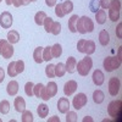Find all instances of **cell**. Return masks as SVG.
<instances>
[{
    "instance_id": "277c9868",
    "label": "cell",
    "mask_w": 122,
    "mask_h": 122,
    "mask_svg": "<svg viewBox=\"0 0 122 122\" xmlns=\"http://www.w3.org/2000/svg\"><path fill=\"white\" fill-rule=\"evenodd\" d=\"M0 55L4 59H11L14 55V46L5 39H0Z\"/></svg>"
},
{
    "instance_id": "7dc6e473",
    "label": "cell",
    "mask_w": 122,
    "mask_h": 122,
    "mask_svg": "<svg viewBox=\"0 0 122 122\" xmlns=\"http://www.w3.org/2000/svg\"><path fill=\"white\" fill-rule=\"evenodd\" d=\"M4 78H5V72H4V70L0 67V83L4 81Z\"/></svg>"
},
{
    "instance_id": "74e56055",
    "label": "cell",
    "mask_w": 122,
    "mask_h": 122,
    "mask_svg": "<svg viewBox=\"0 0 122 122\" xmlns=\"http://www.w3.org/2000/svg\"><path fill=\"white\" fill-rule=\"evenodd\" d=\"M60 32H61V25H60V22H53L51 32H50V33H53L54 36H57V34H60Z\"/></svg>"
},
{
    "instance_id": "8d00e7d4",
    "label": "cell",
    "mask_w": 122,
    "mask_h": 122,
    "mask_svg": "<svg viewBox=\"0 0 122 122\" xmlns=\"http://www.w3.org/2000/svg\"><path fill=\"white\" fill-rule=\"evenodd\" d=\"M109 9L120 11V10H121V1H120V0H111L110 5H109Z\"/></svg>"
},
{
    "instance_id": "d6986e66",
    "label": "cell",
    "mask_w": 122,
    "mask_h": 122,
    "mask_svg": "<svg viewBox=\"0 0 122 122\" xmlns=\"http://www.w3.org/2000/svg\"><path fill=\"white\" fill-rule=\"evenodd\" d=\"M78 15H72L71 18L68 20V29L70 32L72 33H76L77 32V28H76V25H77V21H78Z\"/></svg>"
},
{
    "instance_id": "f6af8a7d",
    "label": "cell",
    "mask_w": 122,
    "mask_h": 122,
    "mask_svg": "<svg viewBox=\"0 0 122 122\" xmlns=\"http://www.w3.org/2000/svg\"><path fill=\"white\" fill-rule=\"evenodd\" d=\"M116 36H117L120 39L122 38V23H121V22L117 25V28H116Z\"/></svg>"
},
{
    "instance_id": "484cf974",
    "label": "cell",
    "mask_w": 122,
    "mask_h": 122,
    "mask_svg": "<svg viewBox=\"0 0 122 122\" xmlns=\"http://www.w3.org/2000/svg\"><path fill=\"white\" fill-rule=\"evenodd\" d=\"M37 112L39 115V117H42V118H45L49 114V107L45 105V104H40L37 109Z\"/></svg>"
},
{
    "instance_id": "d6a6232c",
    "label": "cell",
    "mask_w": 122,
    "mask_h": 122,
    "mask_svg": "<svg viewBox=\"0 0 122 122\" xmlns=\"http://www.w3.org/2000/svg\"><path fill=\"white\" fill-rule=\"evenodd\" d=\"M45 75H46L49 78L55 77V65L49 64V65L45 67Z\"/></svg>"
},
{
    "instance_id": "816d5d0a",
    "label": "cell",
    "mask_w": 122,
    "mask_h": 122,
    "mask_svg": "<svg viewBox=\"0 0 122 122\" xmlns=\"http://www.w3.org/2000/svg\"><path fill=\"white\" fill-rule=\"evenodd\" d=\"M87 121H89V122H93V118H92L90 116H87V117H84V118H83V122H87Z\"/></svg>"
},
{
    "instance_id": "7402d4cb",
    "label": "cell",
    "mask_w": 122,
    "mask_h": 122,
    "mask_svg": "<svg viewBox=\"0 0 122 122\" xmlns=\"http://www.w3.org/2000/svg\"><path fill=\"white\" fill-rule=\"evenodd\" d=\"M95 53V43L93 40H86V46H84V54L92 55Z\"/></svg>"
},
{
    "instance_id": "f1b7e54d",
    "label": "cell",
    "mask_w": 122,
    "mask_h": 122,
    "mask_svg": "<svg viewBox=\"0 0 122 122\" xmlns=\"http://www.w3.org/2000/svg\"><path fill=\"white\" fill-rule=\"evenodd\" d=\"M53 60V55H51V46H46L43 48V61H49Z\"/></svg>"
},
{
    "instance_id": "cb8c5ba5",
    "label": "cell",
    "mask_w": 122,
    "mask_h": 122,
    "mask_svg": "<svg viewBox=\"0 0 122 122\" xmlns=\"http://www.w3.org/2000/svg\"><path fill=\"white\" fill-rule=\"evenodd\" d=\"M46 18V14L44 11H38L34 16V22L38 25V26H43L44 23V20Z\"/></svg>"
},
{
    "instance_id": "2e32d148",
    "label": "cell",
    "mask_w": 122,
    "mask_h": 122,
    "mask_svg": "<svg viewBox=\"0 0 122 122\" xmlns=\"http://www.w3.org/2000/svg\"><path fill=\"white\" fill-rule=\"evenodd\" d=\"M45 89H46L48 95L50 97V99H51V98L55 97L56 93H57V84H56L55 82H49V83L45 86Z\"/></svg>"
},
{
    "instance_id": "60d3db41",
    "label": "cell",
    "mask_w": 122,
    "mask_h": 122,
    "mask_svg": "<svg viewBox=\"0 0 122 122\" xmlns=\"http://www.w3.org/2000/svg\"><path fill=\"white\" fill-rule=\"evenodd\" d=\"M55 14L57 17H64L65 14H64V10H62V5L61 4H56L55 5Z\"/></svg>"
},
{
    "instance_id": "8992f818",
    "label": "cell",
    "mask_w": 122,
    "mask_h": 122,
    "mask_svg": "<svg viewBox=\"0 0 122 122\" xmlns=\"http://www.w3.org/2000/svg\"><path fill=\"white\" fill-rule=\"evenodd\" d=\"M120 88H121V82L117 77H112L110 78L109 81V93L110 95L112 97H116L120 92Z\"/></svg>"
},
{
    "instance_id": "bcb514c9",
    "label": "cell",
    "mask_w": 122,
    "mask_h": 122,
    "mask_svg": "<svg viewBox=\"0 0 122 122\" xmlns=\"http://www.w3.org/2000/svg\"><path fill=\"white\" fill-rule=\"evenodd\" d=\"M45 4L49 6V7H53L56 5V0H45Z\"/></svg>"
},
{
    "instance_id": "ab89813d",
    "label": "cell",
    "mask_w": 122,
    "mask_h": 122,
    "mask_svg": "<svg viewBox=\"0 0 122 122\" xmlns=\"http://www.w3.org/2000/svg\"><path fill=\"white\" fill-rule=\"evenodd\" d=\"M89 10L92 12H97L99 10V0H90L89 3Z\"/></svg>"
},
{
    "instance_id": "5b68a950",
    "label": "cell",
    "mask_w": 122,
    "mask_h": 122,
    "mask_svg": "<svg viewBox=\"0 0 122 122\" xmlns=\"http://www.w3.org/2000/svg\"><path fill=\"white\" fill-rule=\"evenodd\" d=\"M103 66H104V68H105L106 72H112V71L117 70V68L121 66V61H120L117 57L107 56L106 59H104Z\"/></svg>"
},
{
    "instance_id": "4fadbf2b",
    "label": "cell",
    "mask_w": 122,
    "mask_h": 122,
    "mask_svg": "<svg viewBox=\"0 0 122 122\" xmlns=\"http://www.w3.org/2000/svg\"><path fill=\"white\" fill-rule=\"evenodd\" d=\"M104 81H105V76L103 73V71L95 70L94 73H93V83L95 86H101V84L104 83Z\"/></svg>"
},
{
    "instance_id": "11a10c76",
    "label": "cell",
    "mask_w": 122,
    "mask_h": 122,
    "mask_svg": "<svg viewBox=\"0 0 122 122\" xmlns=\"http://www.w3.org/2000/svg\"><path fill=\"white\" fill-rule=\"evenodd\" d=\"M0 3H1V0H0Z\"/></svg>"
},
{
    "instance_id": "9c48e42d",
    "label": "cell",
    "mask_w": 122,
    "mask_h": 122,
    "mask_svg": "<svg viewBox=\"0 0 122 122\" xmlns=\"http://www.w3.org/2000/svg\"><path fill=\"white\" fill-rule=\"evenodd\" d=\"M86 104H87V95L84 93H78L72 100V105L76 110L82 109Z\"/></svg>"
},
{
    "instance_id": "7bdbcfd3",
    "label": "cell",
    "mask_w": 122,
    "mask_h": 122,
    "mask_svg": "<svg viewBox=\"0 0 122 122\" xmlns=\"http://www.w3.org/2000/svg\"><path fill=\"white\" fill-rule=\"evenodd\" d=\"M84 46H86V39H81L77 43V50L79 53H84Z\"/></svg>"
},
{
    "instance_id": "4316f807",
    "label": "cell",
    "mask_w": 122,
    "mask_h": 122,
    "mask_svg": "<svg viewBox=\"0 0 122 122\" xmlns=\"http://www.w3.org/2000/svg\"><path fill=\"white\" fill-rule=\"evenodd\" d=\"M61 54H62V46H61L60 44H54L51 46V55L53 57H60Z\"/></svg>"
},
{
    "instance_id": "d590c367",
    "label": "cell",
    "mask_w": 122,
    "mask_h": 122,
    "mask_svg": "<svg viewBox=\"0 0 122 122\" xmlns=\"http://www.w3.org/2000/svg\"><path fill=\"white\" fill-rule=\"evenodd\" d=\"M77 121V114L75 111H67L66 112V122H76Z\"/></svg>"
},
{
    "instance_id": "ee69618b",
    "label": "cell",
    "mask_w": 122,
    "mask_h": 122,
    "mask_svg": "<svg viewBox=\"0 0 122 122\" xmlns=\"http://www.w3.org/2000/svg\"><path fill=\"white\" fill-rule=\"evenodd\" d=\"M111 0H99V6H101L103 9H109Z\"/></svg>"
},
{
    "instance_id": "52a82bcc",
    "label": "cell",
    "mask_w": 122,
    "mask_h": 122,
    "mask_svg": "<svg viewBox=\"0 0 122 122\" xmlns=\"http://www.w3.org/2000/svg\"><path fill=\"white\" fill-rule=\"evenodd\" d=\"M33 94L38 98H42L43 100H50V97L48 95L45 86L43 83H38L33 87Z\"/></svg>"
},
{
    "instance_id": "7c38bea8",
    "label": "cell",
    "mask_w": 122,
    "mask_h": 122,
    "mask_svg": "<svg viewBox=\"0 0 122 122\" xmlns=\"http://www.w3.org/2000/svg\"><path fill=\"white\" fill-rule=\"evenodd\" d=\"M76 66H77V60L76 57L73 56H70L66 61V64H65V67H66V72L68 73H73L75 71H76Z\"/></svg>"
},
{
    "instance_id": "4dcf8cb0",
    "label": "cell",
    "mask_w": 122,
    "mask_h": 122,
    "mask_svg": "<svg viewBox=\"0 0 122 122\" xmlns=\"http://www.w3.org/2000/svg\"><path fill=\"white\" fill-rule=\"evenodd\" d=\"M10 111V103L7 100H1L0 101V112L3 115H6Z\"/></svg>"
},
{
    "instance_id": "5bb4252c",
    "label": "cell",
    "mask_w": 122,
    "mask_h": 122,
    "mask_svg": "<svg viewBox=\"0 0 122 122\" xmlns=\"http://www.w3.org/2000/svg\"><path fill=\"white\" fill-rule=\"evenodd\" d=\"M14 106H15V110L17 112H22L23 110H26V101L22 97H17L14 101Z\"/></svg>"
},
{
    "instance_id": "44dd1931",
    "label": "cell",
    "mask_w": 122,
    "mask_h": 122,
    "mask_svg": "<svg viewBox=\"0 0 122 122\" xmlns=\"http://www.w3.org/2000/svg\"><path fill=\"white\" fill-rule=\"evenodd\" d=\"M104 99H105V94H104L103 90L98 89L93 93V100H94L95 104H101L104 101Z\"/></svg>"
},
{
    "instance_id": "ffe728a7",
    "label": "cell",
    "mask_w": 122,
    "mask_h": 122,
    "mask_svg": "<svg viewBox=\"0 0 122 122\" xmlns=\"http://www.w3.org/2000/svg\"><path fill=\"white\" fill-rule=\"evenodd\" d=\"M18 40H20V34L17 30H10L7 33V42L9 43L16 44V43H18Z\"/></svg>"
},
{
    "instance_id": "f907efd6",
    "label": "cell",
    "mask_w": 122,
    "mask_h": 122,
    "mask_svg": "<svg viewBox=\"0 0 122 122\" xmlns=\"http://www.w3.org/2000/svg\"><path fill=\"white\" fill-rule=\"evenodd\" d=\"M12 5L15 7H20L21 5H20V0H12Z\"/></svg>"
},
{
    "instance_id": "ac0fdd59",
    "label": "cell",
    "mask_w": 122,
    "mask_h": 122,
    "mask_svg": "<svg viewBox=\"0 0 122 122\" xmlns=\"http://www.w3.org/2000/svg\"><path fill=\"white\" fill-rule=\"evenodd\" d=\"M33 59L37 64H42L43 62V48L42 46H38L34 49L33 51Z\"/></svg>"
},
{
    "instance_id": "836d02e7",
    "label": "cell",
    "mask_w": 122,
    "mask_h": 122,
    "mask_svg": "<svg viewBox=\"0 0 122 122\" xmlns=\"http://www.w3.org/2000/svg\"><path fill=\"white\" fill-rule=\"evenodd\" d=\"M53 18L51 17H48L46 16V18L44 20V23H43V26H44V29L46 30L48 33H50L51 32V26H53Z\"/></svg>"
},
{
    "instance_id": "1f68e13d",
    "label": "cell",
    "mask_w": 122,
    "mask_h": 122,
    "mask_svg": "<svg viewBox=\"0 0 122 122\" xmlns=\"http://www.w3.org/2000/svg\"><path fill=\"white\" fill-rule=\"evenodd\" d=\"M21 120H22V122H33V114L29 110H23Z\"/></svg>"
},
{
    "instance_id": "db71d44e",
    "label": "cell",
    "mask_w": 122,
    "mask_h": 122,
    "mask_svg": "<svg viewBox=\"0 0 122 122\" xmlns=\"http://www.w3.org/2000/svg\"><path fill=\"white\" fill-rule=\"evenodd\" d=\"M29 1H32V3H33V1H37V0H29Z\"/></svg>"
},
{
    "instance_id": "e0dca14e",
    "label": "cell",
    "mask_w": 122,
    "mask_h": 122,
    "mask_svg": "<svg viewBox=\"0 0 122 122\" xmlns=\"http://www.w3.org/2000/svg\"><path fill=\"white\" fill-rule=\"evenodd\" d=\"M99 42H100V44L103 45V46H105V45L109 44V42H110V34H109L107 30L103 29L99 33Z\"/></svg>"
},
{
    "instance_id": "b9f144b4",
    "label": "cell",
    "mask_w": 122,
    "mask_h": 122,
    "mask_svg": "<svg viewBox=\"0 0 122 122\" xmlns=\"http://www.w3.org/2000/svg\"><path fill=\"white\" fill-rule=\"evenodd\" d=\"M16 70H17V73H22L23 70H25V62L22 60H18L16 61Z\"/></svg>"
},
{
    "instance_id": "f546056e",
    "label": "cell",
    "mask_w": 122,
    "mask_h": 122,
    "mask_svg": "<svg viewBox=\"0 0 122 122\" xmlns=\"http://www.w3.org/2000/svg\"><path fill=\"white\" fill-rule=\"evenodd\" d=\"M61 5H62V10H64V14H65V15L72 12V10H73V4H72V1L66 0V1H64V4H61Z\"/></svg>"
},
{
    "instance_id": "6da1fadb",
    "label": "cell",
    "mask_w": 122,
    "mask_h": 122,
    "mask_svg": "<svg viewBox=\"0 0 122 122\" xmlns=\"http://www.w3.org/2000/svg\"><path fill=\"white\" fill-rule=\"evenodd\" d=\"M76 28H77V32H79L81 34L90 33L94 30V23L88 16H82L78 18Z\"/></svg>"
},
{
    "instance_id": "ba28073f",
    "label": "cell",
    "mask_w": 122,
    "mask_h": 122,
    "mask_svg": "<svg viewBox=\"0 0 122 122\" xmlns=\"http://www.w3.org/2000/svg\"><path fill=\"white\" fill-rule=\"evenodd\" d=\"M0 26L5 29H7L12 26V15L9 11H4L0 15Z\"/></svg>"
},
{
    "instance_id": "f35d334b",
    "label": "cell",
    "mask_w": 122,
    "mask_h": 122,
    "mask_svg": "<svg viewBox=\"0 0 122 122\" xmlns=\"http://www.w3.org/2000/svg\"><path fill=\"white\" fill-rule=\"evenodd\" d=\"M33 87H34V84H33L32 82H27V83H26V86H25V92H26V94H27L28 97L34 95V94H33Z\"/></svg>"
},
{
    "instance_id": "e575fe53",
    "label": "cell",
    "mask_w": 122,
    "mask_h": 122,
    "mask_svg": "<svg viewBox=\"0 0 122 122\" xmlns=\"http://www.w3.org/2000/svg\"><path fill=\"white\" fill-rule=\"evenodd\" d=\"M109 18L114 22H117V20H120V11L109 9Z\"/></svg>"
},
{
    "instance_id": "f5cc1de1",
    "label": "cell",
    "mask_w": 122,
    "mask_h": 122,
    "mask_svg": "<svg viewBox=\"0 0 122 122\" xmlns=\"http://www.w3.org/2000/svg\"><path fill=\"white\" fill-rule=\"evenodd\" d=\"M6 4L7 5H11L12 4V0H6Z\"/></svg>"
},
{
    "instance_id": "9a60e30c",
    "label": "cell",
    "mask_w": 122,
    "mask_h": 122,
    "mask_svg": "<svg viewBox=\"0 0 122 122\" xmlns=\"http://www.w3.org/2000/svg\"><path fill=\"white\" fill-rule=\"evenodd\" d=\"M6 90H7V94L9 95H16L18 93V83L16 82V81H11V82H9L7 87H6Z\"/></svg>"
},
{
    "instance_id": "8fae6325",
    "label": "cell",
    "mask_w": 122,
    "mask_h": 122,
    "mask_svg": "<svg viewBox=\"0 0 122 122\" xmlns=\"http://www.w3.org/2000/svg\"><path fill=\"white\" fill-rule=\"evenodd\" d=\"M57 109L61 114H66L70 110V101L67 98H60L57 101Z\"/></svg>"
},
{
    "instance_id": "7a4b0ae2",
    "label": "cell",
    "mask_w": 122,
    "mask_h": 122,
    "mask_svg": "<svg viewBox=\"0 0 122 122\" xmlns=\"http://www.w3.org/2000/svg\"><path fill=\"white\" fill-rule=\"evenodd\" d=\"M92 67H93V61H92V59L89 57V55H87L81 61L77 62L76 70L78 71V73L81 76H88V73L90 72Z\"/></svg>"
},
{
    "instance_id": "30bf717a",
    "label": "cell",
    "mask_w": 122,
    "mask_h": 122,
    "mask_svg": "<svg viewBox=\"0 0 122 122\" xmlns=\"http://www.w3.org/2000/svg\"><path fill=\"white\" fill-rule=\"evenodd\" d=\"M76 90H77V82H76V81H68V82L65 83V86H64V93H65V95H67V97L72 95Z\"/></svg>"
},
{
    "instance_id": "681fc988",
    "label": "cell",
    "mask_w": 122,
    "mask_h": 122,
    "mask_svg": "<svg viewBox=\"0 0 122 122\" xmlns=\"http://www.w3.org/2000/svg\"><path fill=\"white\" fill-rule=\"evenodd\" d=\"M30 1L29 0H20V5H23V6H26V5H28Z\"/></svg>"
},
{
    "instance_id": "d4e9b609",
    "label": "cell",
    "mask_w": 122,
    "mask_h": 122,
    "mask_svg": "<svg viewBox=\"0 0 122 122\" xmlns=\"http://www.w3.org/2000/svg\"><path fill=\"white\" fill-rule=\"evenodd\" d=\"M65 73H66V67H65V64L59 62L57 65H55V76H56V77H62Z\"/></svg>"
},
{
    "instance_id": "83f0119b",
    "label": "cell",
    "mask_w": 122,
    "mask_h": 122,
    "mask_svg": "<svg viewBox=\"0 0 122 122\" xmlns=\"http://www.w3.org/2000/svg\"><path fill=\"white\" fill-rule=\"evenodd\" d=\"M7 73L10 77H16L17 73V70H16V61H11L7 66Z\"/></svg>"
},
{
    "instance_id": "603a6c76",
    "label": "cell",
    "mask_w": 122,
    "mask_h": 122,
    "mask_svg": "<svg viewBox=\"0 0 122 122\" xmlns=\"http://www.w3.org/2000/svg\"><path fill=\"white\" fill-rule=\"evenodd\" d=\"M95 20L99 25H104L106 21V12L105 10H98L95 12Z\"/></svg>"
},
{
    "instance_id": "3957f363",
    "label": "cell",
    "mask_w": 122,
    "mask_h": 122,
    "mask_svg": "<svg viewBox=\"0 0 122 122\" xmlns=\"http://www.w3.org/2000/svg\"><path fill=\"white\" fill-rule=\"evenodd\" d=\"M121 111H122V101L121 100H112L107 106V112L115 120L121 121Z\"/></svg>"
},
{
    "instance_id": "c3c4849f",
    "label": "cell",
    "mask_w": 122,
    "mask_h": 122,
    "mask_svg": "<svg viewBox=\"0 0 122 122\" xmlns=\"http://www.w3.org/2000/svg\"><path fill=\"white\" fill-rule=\"evenodd\" d=\"M48 121H49V122H60V118H59L57 116H53L51 118H49Z\"/></svg>"
}]
</instances>
